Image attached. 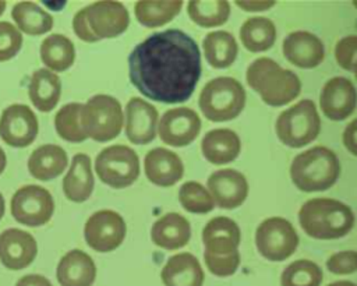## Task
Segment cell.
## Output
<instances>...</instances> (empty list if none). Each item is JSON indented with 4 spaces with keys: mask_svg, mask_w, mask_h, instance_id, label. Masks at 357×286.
<instances>
[{
    "mask_svg": "<svg viewBox=\"0 0 357 286\" xmlns=\"http://www.w3.org/2000/svg\"><path fill=\"white\" fill-rule=\"evenodd\" d=\"M93 190V174L91 159L85 153H75L70 170L63 180V191L67 200L73 202L86 201Z\"/></svg>",
    "mask_w": 357,
    "mask_h": 286,
    "instance_id": "484cf974",
    "label": "cell"
},
{
    "mask_svg": "<svg viewBox=\"0 0 357 286\" xmlns=\"http://www.w3.org/2000/svg\"><path fill=\"white\" fill-rule=\"evenodd\" d=\"M328 286H357V285L353 283V282H350V280H337V282L329 283Z\"/></svg>",
    "mask_w": 357,
    "mask_h": 286,
    "instance_id": "7dc6e473",
    "label": "cell"
},
{
    "mask_svg": "<svg viewBox=\"0 0 357 286\" xmlns=\"http://www.w3.org/2000/svg\"><path fill=\"white\" fill-rule=\"evenodd\" d=\"M202 155L213 165H225L234 160L241 149L238 135L229 128L208 131L201 142Z\"/></svg>",
    "mask_w": 357,
    "mask_h": 286,
    "instance_id": "d4e9b609",
    "label": "cell"
},
{
    "mask_svg": "<svg viewBox=\"0 0 357 286\" xmlns=\"http://www.w3.org/2000/svg\"><path fill=\"white\" fill-rule=\"evenodd\" d=\"M36 254V240L28 232L11 227L0 234V261L6 268L24 269L32 264Z\"/></svg>",
    "mask_w": 357,
    "mask_h": 286,
    "instance_id": "e0dca14e",
    "label": "cell"
},
{
    "mask_svg": "<svg viewBox=\"0 0 357 286\" xmlns=\"http://www.w3.org/2000/svg\"><path fill=\"white\" fill-rule=\"evenodd\" d=\"M208 188L219 208L234 209L248 195V183L236 169H220L208 177Z\"/></svg>",
    "mask_w": 357,
    "mask_h": 286,
    "instance_id": "2e32d148",
    "label": "cell"
},
{
    "mask_svg": "<svg viewBox=\"0 0 357 286\" xmlns=\"http://www.w3.org/2000/svg\"><path fill=\"white\" fill-rule=\"evenodd\" d=\"M356 103V88L353 82L344 77H333L326 81L319 95L322 113L333 121L347 119L354 112Z\"/></svg>",
    "mask_w": 357,
    "mask_h": 286,
    "instance_id": "9a60e30c",
    "label": "cell"
},
{
    "mask_svg": "<svg viewBox=\"0 0 357 286\" xmlns=\"http://www.w3.org/2000/svg\"><path fill=\"white\" fill-rule=\"evenodd\" d=\"M282 50L284 57L300 68H314L325 56L322 40L307 31L290 32L283 40Z\"/></svg>",
    "mask_w": 357,
    "mask_h": 286,
    "instance_id": "d6986e66",
    "label": "cell"
},
{
    "mask_svg": "<svg viewBox=\"0 0 357 286\" xmlns=\"http://www.w3.org/2000/svg\"><path fill=\"white\" fill-rule=\"evenodd\" d=\"M15 286H53L50 283V280L42 275H36V273H31V275H25L22 278L18 279V282L15 283Z\"/></svg>",
    "mask_w": 357,
    "mask_h": 286,
    "instance_id": "ee69618b",
    "label": "cell"
},
{
    "mask_svg": "<svg viewBox=\"0 0 357 286\" xmlns=\"http://www.w3.org/2000/svg\"><path fill=\"white\" fill-rule=\"evenodd\" d=\"M335 57L342 68L353 71L357 63V36L349 35L337 40L335 46Z\"/></svg>",
    "mask_w": 357,
    "mask_h": 286,
    "instance_id": "ab89813d",
    "label": "cell"
},
{
    "mask_svg": "<svg viewBox=\"0 0 357 286\" xmlns=\"http://www.w3.org/2000/svg\"><path fill=\"white\" fill-rule=\"evenodd\" d=\"M199 109L211 121H227L236 119L245 105L243 85L231 77L211 80L199 93Z\"/></svg>",
    "mask_w": 357,
    "mask_h": 286,
    "instance_id": "5b68a950",
    "label": "cell"
},
{
    "mask_svg": "<svg viewBox=\"0 0 357 286\" xmlns=\"http://www.w3.org/2000/svg\"><path fill=\"white\" fill-rule=\"evenodd\" d=\"M144 169L148 180L160 187L176 184L184 173V166L177 153L166 148L151 149L144 159Z\"/></svg>",
    "mask_w": 357,
    "mask_h": 286,
    "instance_id": "44dd1931",
    "label": "cell"
},
{
    "mask_svg": "<svg viewBox=\"0 0 357 286\" xmlns=\"http://www.w3.org/2000/svg\"><path fill=\"white\" fill-rule=\"evenodd\" d=\"M339 174V159L326 146H314L298 153L290 166L294 186L304 193L328 190L336 183Z\"/></svg>",
    "mask_w": 357,
    "mask_h": 286,
    "instance_id": "277c9868",
    "label": "cell"
},
{
    "mask_svg": "<svg viewBox=\"0 0 357 286\" xmlns=\"http://www.w3.org/2000/svg\"><path fill=\"white\" fill-rule=\"evenodd\" d=\"M353 71H354V74H356V80H357V63H356V66H354V70H353Z\"/></svg>",
    "mask_w": 357,
    "mask_h": 286,
    "instance_id": "f907efd6",
    "label": "cell"
},
{
    "mask_svg": "<svg viewBox=\"0 0 357 286\" xmlns=\"http://www.w3.org/2000/svg\"><path fill=\"white\" fill-rule=\"evenodd\" d=\"M240 39L250 52L268 50L276 40V27L266 17H251L241 25Z\"/></svg>",
    "mask_w": 357,
    "mask_h": 286,
    "instance_id": "4dcf8cb0",
    "label": "cell"
},
{
    "mask_svg": "<svg viewBox=\"0 0 357 286\" xmlns=\"http://www.w3.org/2000/svg\"><path fill=\"white\" fill-rule=\"evenodd\" d=\"M183 1H137L134 11L139 24L155 28L172 21L181 10Z\"/></svg>",
    "mask_w": 357,
    "mask_h": 286,
    "instance_id": "d6a6232c",
    "label": "cell"
},
{
    "mask_svg": "<svg viewBox=\"0 0 357 286\" xmlns=\"http://www.w3.org/2000/svg\"><path fill=\"white\" fill-rule=\"evenodd\" d=\"M6 10V1H0V15L4 13Z\"/></svg>",
    "mask_w": 357,
    "mask_h": 286,
    "instance_id": "681fc988",
    "label": "cell"
},
{
    "mask_svg": "<svg viewBox=\"0 0 357 286\" xmlns=\"http://www.w3.org/2000/svg\"><path fill=\"white\" fill-rule=\"evenodd\" d=\"M343 144L350 153L357 156V119L346 126L343 131Z\"/></svg>",
    "mask_w": 357,
    "mask_h": 286,
    "instance_id": "7bdbcfd3",
    "label": "cell"
},
{
    "mask_svg": "<svg viewBox=\"0 0 357 286\" xmlns=\"http://www.w3.org/2000/svg\"><path fill=\"white\" fill-rule=\"evenodd\" d=\"M79 121L86 138L98 142L110 141L120 134L123 127L121 105L110 95H95L82 105Z\"/></svg>",
    "mask_w": 357,
    "mask_h": 286,
    "instance_id": "8992f818",
    "label": "cell"
},
{
    "mask_svg": "<svg viewBox=\"0 0 357 286\" xmlns=\"http://www.w3.org/2000/svg\"><path fill=\"white\" fill-rule=\"evenodd\" d=\"M56 276L60 286H92L96 278V266L86 253L71 250L61 257Z\"/></svg>",
    "mask_w": 357,
    "mask_h": 286,
    "instance_id": "7402d4cb",
    "label": "cell"
},
{
    "mask_svg": "<svg viewBox=\"0 0 357 286\" xmlns=\"http://www.w3.org/2000/svg\"><path fill=\"white\" fill-rule=\"evenodd\" d=\"M38 135V119L29 106L15 103L6 107L0 117V137L13 148H24Z\"/></svg>",
    "mask_w": 357,
    "mask_h": 286,
    "instance_id": "7c38bea8",
    "label": "cell"
},
{
    "mask_svg": "<svg viewBox=\"0 0 357 286\" xmlns=\"http://www.w3.org/2000/svg\"><path fill=\"white\" fill-rule=\"evenodd\" d=\"M276 135L290 148H301L312 142L321 130V119L311 99H303L282 112L276 119Z\"/></svg>",
    "mask_w": 357,
    "mask_h": 286,
    "instance_id": "52a82bcc",
    "label": "cell"
},
{
    "mask_svg": "<svg viewBox=\"0 0 357 286\" xmlns=\"http://www.w3.org/2000/svg\"><path fill=\"white\" fill-rule=\"evenodd\" d=\"M204 261L211 273H213L215 276L225 278V276L233 275L237 271L240 265V253L234 251L233 254L223 255V257L204 253Z\"/></svg>",
    "mask_w": 357,
    "mask_h": 286,
    "instance_id": "f35d334b",
    "label": "cell"
},
{
    "mask_svg": "<svg viewBox=\"0 0 357 286\" xmlns=\"http://www.w3.org/2000/svg\"><path fill=\"white\" fill-rule=\"evenodd\" d=\"M326 268L335 275H349L357 271V251L346 250L332 254L326 261Z\"/></svg>",
    "mask_w": 357,
    "mask_h": 286,
    "instance_id": "60d3db41",
    "label": "cell"
},
{
    "mask_svg": "<svg viewBox=\"0 0 357 286\" xmlns=\"http://www.w3.org/2000/svg\"><path fill=\"white\" fill-rule=\"evenodd\" d=\"M247 84L269 106H283L296 99L301 91L298 77L282 68L269 57L255 59L247 68Z\"/></svg>",
    "mask_w": 357,
    "mask_h": 286,
    "instance_id": "3957f363",
    "label": "cell"
},
{
    "mask_svg": "<svg viewBox=\"0 0 357 286\" xmlns=\"http://www.w3.org/2000/svg\"><path fill=\"white\" fill-rule=\"evenodd\" d=\"M191 237L190 222L177 212H169L160 216L151 229L152 241L165 250H177L184 247Z\"/></svg>",
    "mask_w": 357,
    "mask_h": 286,
    "instance_id": "cb8c5ba5",
    "label": "cell"
},
{
    "mask_svg": "<svg viewBox=\"0 0 357 286\" xmlns=\"http://www.w3.org/2000/svg\"><path fill=\"white\" fill-rule=\"evenodd\" d=\"M181 206L191 213H206L215 208V201L209 191L198 181H185L178 190Z\"/></svg>",
    "mask_w": 357,
    "mask_h": 286,
    "instance_id": "8d00e7d4",
    "label": "cell"
},
{
    "mask_svg": "<svg viewBox=\"0 0 357 286\" xmlns=\"http://www.w3.org/2000/svg\"><path fill=\"white\" fill-rule=\"evenodd\" d=\"M67 152L54 144L38 146L28 159V170L38 180L49 181L60 176L67 167Z\"/></svg>",
    "mask_w": 357,
    "mask_h": 286,
    "instance_id": "4316f807",
    "label": "cell"
},
{
    "mask_svg": "<svg viewBox=\"0 0 357 286\" xmlns=\"http://www.w3.org/2000/svg\"><path fill=\"white\" fill-rule=\"evenodd\" d=\"M201 130L199 116L188 107H174L160 119L159 137L170 146H185L191 144Z\"/></svg>",
    "mask_w": 357,
    "mask_h": 286,
    "instance_id": "5bb4252c",
    "label": "cell"
},
{
    "mask_svg": "<svg viewBox=\"0 0 357 286\" xmlns=\"http://www.w3.org/2000/svg\"><path fill=\"white\" fill-rule=\"evenodd\" d=\"M126 230V222L120 213L112 209H102L88 218L84 236L91 248L107 253L116 250L123 243Z\"/></svg>",
    "mask_w": 357,
    "mask_h": 286,
    "instance_id": "8fae6325",
    "label": "cell"
},
{
    "mask_svg": "<svg viewBox=\"0 0 357 286\" xmlns=\"http://www.w3.org/2000/svg\"><path fill=\"white\" fill-rule=\"evenodd\" d=\"M298 222L310 237L333 240L346 236L353 229L354 213L349 205L337 200L312 198L300 208Z\"/></svg>",
    "mask_w": 357,
    "mask_h": 286,
    "instance_id": "7a4b0ae2",
    "label": "cell"
},
{
    "mask_svg": "<svg viewBox=\"0 0 357 286\" xmlns=\"http://www.w3.org/2000/svg\"><path fill=\"white\" fill-rule=\"evenodd\" d=\"M22 46L21 32L7 21H0V61L13 59Z\"/></svg>",
    "mask_w": 357,
    "mask_h": 286,
    "instance_id": "74e56055",
    "label": "cell"
},
{
    "mask_svg": "<svg viewBox=\"0 0 357 286\" xmlns=\"http://www.w3.org/2000/svg\"><path fill=\"white\" fill-rule=\"evenodd\" d=\"M42 63L56 73L70 68L75 59L74 43L61 33H53L40 43Z\"/></svg>",
    "mask_w": 357,
    "mask_h": 286,
    "instance_id": "f1b7e54d",
    "label": "cell"
},
{
    "mask_svg": "<svg viewBox=\"0 0 357 286\" xmlns=\"http://www.w3.org/2000/svg\"><path fill=\"white\" fill-rule=\"evenodd\" d=\"M61 93V82L56 73L45 68L33 71L28 85V95L33 106L40 112L56 107Z\"/></svg>",
    "mask_w": 357,
    "mask_h": 286,
    "instance_id": "83f0119b",
    "label": "cell"
},
{
    "mask_svg": "<svg viewBox=\"0 0 357 286\" xmlns=\"http://www.w3.org/2000/svg\"><path fill=\"white\" fill-rule=\"evenodd\" d=\"M353 4H354V7L357 8V1H353Z\"/></svg>",
    "mask_w": 357,
    "mask_h": 286,
    "instance_id": "816d5d0a",
    "label": "cell"
},
{
    "mask_svg": "<svg viewBox=\"0 0 357 286\" xmlns=\"http://www.w3.org/2000/svg\"><path fill=\"white\" fill-rule=\"evenodd\" d=\"M128 74L144 96L160 103H183L201 75L198 45L180 29L155 32L131 50Z\"/></svg>",
    "mask_w": 357,
    "mask_h": 286,
    "instance_id": "6da1fadb",
    "label": "cell"
},
{
    "mask_svg": "<svg viewBox=\"0 0 357 286\" xmlns=\"http://www.w3.org/2000/svg\"><path fill=\"white\" fill-rule=\"evenodd\" d=\"M81 103H67L64 105L54 117V127L57 134L70 142H82L86 140V135L81 127Z\"/></svg>",
    "mask_w": 357,
    "mask_h": 286,
    "instance_id": "d590c367",
    "label": "cell"
},
{
    "mask_svg": "<svg viewBox=\"0 0 357 286\" xmlns=\"http://www.w3.org/2000/svg\"><path fill=\"white\" fill-rule=\"evenodd\" d=\"M73 29H74L75 35L85 42H96L98 40V38L89 29L84 8H81L79 11L75 13V15L73 18Z\"/></svg>",
    "mask_w": 357,
    "mask_h": 286,
    "instance_id": "b9f144b4",
    "label": "cell"
},
{
    "mask_svg": "<svg viewBox=\"0 0 357 286\" xmlns=\"http://www.w3.org/2000/svg\"><path fill=\"white\" fill-rule=\"evenodd\" d=\"M10 208L18 223L36 227L50 220L54 212V201L46 188L29 184L14 193Z\"/></svg>",
    "mask_w": 357,
    "mask_h": 286,
    "instance_id": "30bf717a",
    "label": "cell"
},
{
    "mask_svg": "<svg viewBox=\"0 0 357 286\" xmlns=\"http://www.w3.org/2000/svg\"><path fill=\"white\" fill-rule=\"evenodd\" d=\"M255 244L264 258L280 262L296 251L298 236L289 220L273 216L262 220L257 227Z\"/></svg>",
    "mask_w": 357,
    "mask_h": 286,
    "instance_id": "9c48e42d",
    "label": "cell"
},
{
    "mask_svg": "<svg viewBox=\"0 0 357 286\" xmlns=\"http://www.w3.org/2000/svg\"><path fill=\"white\" fill-rule=\"evenodd\" d=\"M6 165H7L6 153H4V151L0 148V174H1V173H3V170L6 169Z\"/></svg>",
    "mask_w": 357,
    "mask_h": 286,
    "instance_id": "bcb514c9",
    "label": "cell"
},
{
    "mask_svg": "<svg viewBox=\"0 0 357 286\" xmlns=\"http://www.w3.org/2000/svg\"><path fill=\"white\" fill-rule=\"evenodd\" d=\"M165 286H202L205 275L191 253H180L167 259L160 272Z\"/></svg>",
    "mask_w": 357,
    "mask_h": 286,
    "instance_id": "603a6c76",
    "label": "cell"
},
{
    "mask_svg": "<svg viewBox=\"0 0 357 286\" xmlns=\"http://www.w3.org/2000/svg\"><path fill=\"white\" fill-rule=\"evenodd\" d=\"M240 237V229L233 219L226 216L212 218L202 230L204 253L218 257L233 254L234 251H238Z\"/></svg>",
    "mask_w": 357,
    "mask_h": 286,
    "instance_id": "ffe728a7",
    "label": "cell"
},
{
    "mask_svg": "<svg viewBox=\"0 0 357 286\" xmlns=\"http://www.w3.org/2000/svg\"><path fill=\"white\" fill-rule=\"evenodd\" d=\"M276 1H236L237 7L245 10V11H264L275 6Z\"/></svg>",
    "mask_w": 357,
    "mask_h": 286,
    "instance_id": "f6af8a7d",
    "label": "cell"
},
{
    "mask_svg": "<svg viewBox=\"0 0 357 286\" xmlns=\"http://www.w3.org/2000/svg\"><path fill=\"white\" fill-rule=\"evenodd\" d=\"M158 126V110L141 98H131L126 105V135L137 145L153 141Z\"/></svg>",
    "mask_w": 357,
    "mask_h": 286,
    "instance_id": "ac0fdd59",
    "label": "cell"
},
{
    "mask_svg": "<svg viewBox=\"0 0 357 286\" xmlns=\"http://www.w3.org/2000/svg\"><path fill=\"white\" fill-rule=\"evenodd\" d=\"M3 215H4V197L0 193V219L3 218Z\"/></svg>",
    "mask_w": 357,
    "mask_h": 286,
    "instance_id": "c3c4849f",
    "label": "cell"
},
{
    "mask_svg": "<svg viewBox=\"0 0 357 286\" xmlns=\"http://www.w3.org/2000/svg\"><path fill=\"white\" fill-rule=\"evenodd\" d=\"M187 13L199 27L212 28L223 25L230 15L229 1H188Z\"/></svg>",
    "mask_w": 357,
    "mask_h": 286,
    "instance_id": "836d02e7",
    "label": "cell"
},
{
    "mask_svg": "<svg viewBox=\"0 0 357 286\" xmlns=\"http://www.w3.org/2000/svg\"><path fill=\"white\" fill-rule=\"evenodd\" d=\"M322 269L310 259H297L289 264L280 275V286H319Z\"/></svg>",
    "mask_w": 357,
    "mask_h": 286,
    "instance_id": "e575fe53",
    "label": "cell"
},
{
    "mask_svg": "<svg viewBox=\"0 0 357 286\" xmlns=\"http://www.w3.org/2000/svg\"><path fill=\"white\" fill-rule=\"evenodd\" d=\"M11 17L15 25L28 35H42L53 27V17L32 1L17 3L13 7Z\"/></svg>",
    "mask_w": 357,
    "mask_h": 286,
    "instance_id": "1f68e13d",
    "label": "cell"
},
{
    "mask_svg": "<svg viewBox=\"0 0 357 286\" xmlns=\"http://www.w3.org/2000/svg\"><path fill=\"white\" fill-rule=\"evenodd\" d=\"M95 170L105 184L113 188H124L138 179L139 159L134 149L117 144L98 153Z\"/></svg>",
    "mask_w": 357,
    "mask_h": 286,
    "instance_id": "ba28073f",
    "label": "cell"
},
{
    "mask_svg": "<svg viewBox=\"0 0 357 286\" xmlns=\"http://www.w3.org/2000/svg\"><path fill=\"white\" fill-rule=\"evenodd\" d=\"M202 47L206 61L213 68L229 67L236 60L238 52L234 36L226 31L209 32L202 40Z\"/></svg>",
    "mask_w": 357,
    "mask_h": 286,
    "instance_id": "f546056e",
    "label": "cell"
},
{
    "mask_svg": "<svg viewBox=\"0 0 357 286\" xmlns=\"http://www.w3.org/2000/svg\"><path fill=\"white\" fill-rule=\"evenodd\" d=\"M84 10L89 29L98 40L121 35L130 24L128 11L119 1H95Z\"/></svg>",
    "mask_w": 357,
    "mask_h": 286,
    "instance_id": "4fadbf2b",
    "label": "cell"
}]
</instances>
